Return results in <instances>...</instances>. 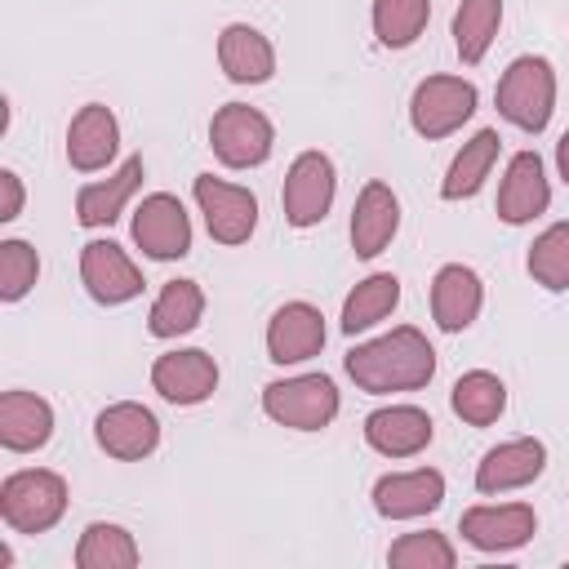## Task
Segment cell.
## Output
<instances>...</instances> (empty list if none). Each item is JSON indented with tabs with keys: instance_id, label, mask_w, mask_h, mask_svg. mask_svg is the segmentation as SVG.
<instances>
[{
	"instance_id": "6da1fadb",
	"label": "cell",
	"mask_w": 569,
	"mask_h": 569,
	"mask_svg": "<svg viewBox=\"0 0 569 569\" xmlns=\"http://www.w3.org/2000/svg\"><path fill=\"white\" fill-rule=\"evenodd\" d=\"M347 378L369 391V396H391V391H418L436 378V347L427 342L422 329L396 325L382 338L356 342L347 351Z\"/></svg>"
},
{
	"instance_id": "4316f807",
	"label": "cell",
	"mask_w": 569,
	"mask_h": 569,
	"mask_svg": "<svg viewBox=\"0 0 569 569\" xmlns=\"http://www.w3.org/2000/svg\"><path fill=\"white\" fill-rule=\"evenodd\" d=\"M400 307V280L391 271H373L365 280H356V289L342 298V333H365L378 320H387Z\"/></svg>"
},
{
	"instance_id": "8fae6325",
	"label": "cell",
	"mask_w": 569,
	"mask_h": 569,
	"mask_svg": "<svg viewBox=\"0 0 569 569\" xmlns=\"http://www.w3.org/2000/svg\"><path fill=\"white\" fill-rule=\"evenodd\" d=\"M80 280H84V293L98 307H124L147 284L142 271L133 267V258L116 240H89L80 249Z\"/></svg>"
},
{
	"instance_id": "ba28073f",
	"label": "cell",
	"mask_w": 569,
	"mask_h": 569,
	"mask_svg": "<svg viewBox=\"0 0 569 569\" xmlns=\"http://www.w3.org/2000/svg\"><path fill=\"white\" fill-rule=\"evenodd\" d=\"M191 196L204 213V227L218 244H244L258 227V196L240 182H227V178H213V173H196L191 182Z\"/></svg>"
},
{
	"instance_id": "277c9868",
	"label": "cell",
	"mask_w": 569,
	"mask_h": 569,
	"mask_svg": "<svg viewBox=\"0 0 569 569\" xmlns=\"http://www.w3.org/2000/svg\"><path fill=\"white\" fill-rule=\"evenodd\" d=\"M338 387L329 373L276 378L262 387V413L289 431H325L338 418Z\"/></svg>"
},
{
	"instance_id": "ffe728a7",
	"label": "cell",
	"mask_w": 569,
	"mask_h": 569,
	"mask_svg": "<svg viewBox=\"0 0 569 569\" xmlns=\"http://www.w3.org/2000/svg\"><path fill=\"white\" fill-rule=\"evenodd\" d=\"M400 231V200L387 182L369 178L351 204V249L356 258H378Z\"/></svg>"
},
{
	"instance_id": "e0dca14e",
	"label": "cell",
	"mask_w": 569,
	"mask_h": 569,
	"mask_svg": "<svg viewBox=\"0 0 569 569\" xmlns=\"http://www.w3.org/2000/svg\"><path fill=\"white\" fill-rule=\"evenodd\" d=\"M431 436H436V422L418 405H382L365 418V440L382 458H413L431 445Z\"/></svg>"
},
{
	"instance_id": "83f0119b",
	"label": "cell",
	"mask_w": 569,
	"mask_h": 569,
	"mask_svg": "<svg viewBox=\"0 0 569 569\" xmlns=\"http://www.w3.org/2000/svg\"><path fill=\"white\" fill-rule=\"evenodd\" d=\"M449 409H453L467 427H493V422L502 418V409H507V387H502L498 373L471 369V373H462V378L453 382Z\"/></svg>"
},
{
	"instance_id": "d6a6232c",
	"label": "cell",
	"mask_w": 569,
	"mask_h": 569,
	"mask_svg": "<svg viewBox=\"0 0 569 569\" xmlns=\"http://www.w3.org/2000/svg\"><path fill=\"white\" fill-rule=\"evenodd\" d=\"M387 565L396 569H453L458 565V551L445 533L436 529H418V533H400L387 551Z\"/></svg>"
},
{
	"instance_id": "836d02e7",
	"label": "cell",
	"mask_w": 569,
	"mask_h": 569,
	"mask_svg": "<svg viewBox=\"0 0 569 569\" xmlns=\"http://www.w3.org/2000/svg\"><path fill=\"white\" fill-rule=\"evenodd\" d=\"M36 280H40V253L18 236L0 240V302L27 298L36 289Z\"/></svg>"
},
{
	"instance_id": "5bb4252c",
	"label": "cell",
	"mask_w": 569,
	"mask_h": 569,
	"mask_svg": "<svg viewBox=\"0 0 569 569\" xmlns=\"http://www.w3.org/2000/svg\"><path fill=\"white\" fill-rule=\"evenodd\" d=\"M445 502V476L436 467L387 471L373 485V511L382 520H418Z\"/></svg>"
},
{
	"instance_id": "8992f818",
	"label": "cell",
	"mask_w": 569,
	"mask_h": 569,
	"mask_svg": "<svg viewBox=\"0 0 569 569\" xmlns=\"http://www.w3.org/2000/svg\"><path fill=\"white\" fill-rule=\"evenodd\" d=\"M471 116H476V84L462 76H427L409 98V124L427 142L458 133Z\"/></svg>"
},
{
	"instance_id": "52a82bcc",
	"label": "cell",
	"mask_w": 569,
	"mask_h": 569,
	"mask_svg": "<svg viewBox=\"0 0 569 569\" xmlns=\"http://www.w3.org/2000/svg\"><path fill=\"white\" fill-rule=\"evenodd\" d=\"M333 196H338V169L325 151H302L289 173H284V187H280V209H284V222L307 231L316 222H325V213L333 209Z\"/></svg>"
},
{
	"instance_id": "9a60e30c",
	"label": "cell",
	"mask_w": 569,
	"mask_h": 569,
	"mask_svg": "<svg viewBox=\"0 0 569 569\" xmlns=\"http://www.w3.org/2000/svg\"><path fill=\"white\" fill-rule=\"evenodd\" d=\"M547 204H551V182H547L542 156L538 151H516L507 160L502 182H498V218L511 222V227H525L538 213H547Z\"/></svg>"
},
{
	"instance_id": "4fadbf2b",
	"label": "cell",
	"mask_w": 569,
	"mask_h": 569,
	"mask_svg": "<svg viewBox=\"0 0 569 569\" xmlns=\"http://www.w3.org/2000/svg\"><path fill=\"white\" fill-rule=\"evenodd\" d=\"M151 387L160 391V400L187 409V405H204L218 391V360L200 347H178L156 356L151 365Z\"/></svg>"
},
{
	"instance_id": "cb8c5ba5",
	"label": "cell",
	"mask_w": 569,
	"mask_h": 569,
	"mask_svg": "<svg viewBox=\"0 0 569 569\" xmlns=\"http://www.w3.org/2000/svg\"><path fill=\"white\" fill-rule=\"evenodd\" d=\"M53 436V409L36 391H4L0 396V445L9 453H36Z\"/></svg>"
},
{
	"instance_id": "9c48e42d",
	"label": "cell",
	"mask_w": 569,
	"mask_h": 569,
	"mask_svg": "<svg viewBox=\"0 0 569 569\" xmlns=\"http://www.w3.org/2000/svg\"><path fill=\"white\" fill-rule=\"evenodd\" d=\"M129 231H133V244L147 258H156V262H173V258H187L191 253V218H187L182 200L169 196V191L147 196L133 209Z\"/></svg>"
},
{
	"instance_id": "1f68e13d",
	"label": "cell",
	"mask_w": 569,
	"mask_h": 569,
	"mask_svg": "<svg viewBox=\"0 0 569 569\" xmlns=\"http://www.w3.org/2000/svg\"><path fill=\"white\" fill-rule=\"evenodd\" d=\"M533 284H542L547 293H565L569 289V222H551L525 258Z\"/></svg>"
},
{
	"instance_id": "30bf717a",
	"label": "cell",
	"mask_w": 569,
	"mask_h": 569,
	"mask_svg": "<svg viewBox=\"0 0 569 569\" xmlns=\"http://www.w3.org/2000/svg\"><path fill=\"white\" fill-rule=\"evenodd\" d=\"M458 529H462V538L476 551L502 556V551L525 547L538 533V516H533L529 502H480V507H467L462 511Z\"/></svg>"
},
{
	"instance_id": "484cf974",
	"label": "cell",
	"mask_w": 569,
	"mask_h": 569,
	"mask_svg": "<svg viewBox=\"0 0 569 569\" xmlns=\"http://www.w3.org/2000/svg\"><path fill=\"white\" fill-rule=\"evenodd\" d=\"M200 316H204V289L196 280H169L156 293L151 311H147V333L160 338V342H169V338L191 333L200 325Z\"/></svg>"
},
{
	"instance_id": "f1b7e54d",
	"label": "cell",
	"mask_w": 569,
	"mask_h": 569,
	"mask_svg": "<svg viewBox=\"0 0 569 569\" xmlns=\"http://www.w3.org/2000/svg\"><path fill=\"white\" fill-rule=\"evenodd\" d=\"M138 560H142V551H138L133 533L111 520L84 525V533L76 542V569H133Z\"/></svg>"
},
{
	"instance_id": "7a4b0ae2",
	"label": "cell",
	"mask_w": 569,
	"mask_h": 569,
	"mask_svg": "<svg viewBox=\"0 0 569 569\" xmlns=\"http://www.w3.org/2000/svg\"><path fill=\"white\" fill-rule=\"evenodd\" d=\"M498 116L525 133H542L556 111V71L538 53H520L507 62L498 89H493Z\"/></svg>"
},
{
	"instance_id": "3957f363",
	"label": "cell",
	"mask_w": 569,
	"mask_h": 569,
	"mask_svg": "<svg viewBox=\"0 0 569 569\" xmlns=\"http://www.w3.org/2000/svg\"><path fill=\"white\" fill-rule=\"evenodd\" d=\"M67 511V480L44 467H22L0 480V520L13 533H49Z\"/></svg>"
},
{
	"instance_id": "d6986e66",
	"label": "cell",
	"mask_w": 569,
	"mask_h": 569,
	"mask_svg": "<svg viewBox=\"0 0 569 569\" xmlns=\"http://www.w3.org/2000/svg\"><path fill=\"white\" fill-rule=\"evenodd\" d=\"M116 151H120L116 111L102 107V102H84L67 124V160H71V169L98 173V169H107L116 160Z\"/></svg>"
},
{
	"instance_id": "ac0fdd59",
	"label": "cell",
	"mask_w": 569,
	"mask_h": 569,
	"mask_svg": "<svg viewBox=\"0 0 569 569\" xmlns=\"http://www.w3.org/2000/svg\"><path fill=\"white\" fill-rule=\"evenodd\" d=\"M325 347V316L311 302H284L267 320V360L276 365H302L320 356Z\"/></svg>"
},
{
	"instance_id": "603a6c76",
	"label": "cell",
	"mask_w": 569,
	"mask_h": 569,
	"mask_svg": "<svg viewBox=\"0 0 569 569\" xmlns=\"http://www.w3.org/2000/svg\"><path fill=\"white\" fill-rule=\"evenodd\" d=\"M142 156H129L116 173H107L102 182H84L80 191H76V222L80 227H111L120 213H124V204L133 200V191L142 187Z\"/></svg>"
},
{
	"instance_id": "d590c367",
	"label": "cell",
	"mask_w": 569,
	"mask_h": 569,
	"mask_svg": "<svg viewBox=\"0 0 569 569\" xmlns=\"http://www.w3.org/2000/svg\"><path fill=\"white\" fill-rule=\"evenodd\" d=\"M556 169H560V178L569 182V129H565L560 142H556Z\"/></svg>"
},
{
	"instance_id": "2e32d148",
	"label": "cell",
	"mask_w": 569,
	"mask_h": 569,
	"mask_svg": "<svg viewBox=\"0 0 569 569\" xmlns=\"http://www.w3.org/2000/svg\"><path fill=\"white\" fill-rule=\"evenodd\" d=\"M542 467H547V445L533 436H516V440L493 445L476 462V489L480 493H511V489L533 485L542 476Z\"/></svg>"
},
{
	"instance_id": "e575fe53",
	"label": "cell",
	"mask_w": 569,
	"mask_h": 569,
	"mask_svg": "<svg viewBox=\"0 0 569 569\" xmlns=\"http://www.w3.org/2000/svg\"><path fill=\"white\" fill-rule=\"evenodd\" d=\"M27 204V191H22V178L13 169H0V222H13Z\"/></svg>"
},
{
	"instance_id": "d4e9b609",
	"label": "cell",
	"mask_w": 569,
	"mask_h": 569,
	"mask_svg": "<svg viewBox=\"0 0 569 569\" xmlns=\"http://www.w3.org/2000/svg\"><path fill=\"white\" fill-rule=\"evenodd\" d=\"M498 151H502L498 129H476L471 142H462V151L449 160V173H445V182H440V196H445V200H471V196L485 187V178L493 173Z\"/></svg>"
},
{
	"instance_id": "44dd1931",
	"label": "cell",
	"mask_w": 569,
	"mask_h": 569,
	"mask_svg": "<svg viewBox=\"0 0 569 569\" xmlns=\"http://www.w3.org/2000/svg\"><path fill=\"white\" fill-rule=\"evenodd\" d=\"M485 307V284L467 262H445L431 276V316L445 333H462L476 325Z\"/></svg>"
},
{
	"instance_id": "4dcf8cb0",
	"label": "cell",
	"mask_w": 569,
	"mask_h": 569,
	"mask_svg": "<svg viewBox=\"0 0 569 569\" xmlns=\"http://www.w3.org/2000/svg\"><path fill=\"white\" fill-rule=\"evenodd\" d=\"M431 18V0H373V36L382 49H409Z\"/></svg>"
},
{
	"instance_id": "7402d4cb",
	"label": "cell",
	"mask_w": 569,
	"mask_h": 569,
	"mask_svg": "<svg viewBox=\"0 0 569 569\" xmlns=\"http://www.w3.org/2000/svg\"><path fill=\"white\" fill-rule=\"evenodd\" d=\"M218 67L231 84H267L276 76V49L258 27L231 22L218 36Z\"/></svg>"
},
{
	"instance_id": "5b68a950",
	"label": "cell",
	"mask_w": 569,
	"mask_h": 569,
	"mask_svg": "<svg viewBox=\"0 0 569 569\" xmlns=\"http://www.w3.org/2000/svg\"><path fill=\"white\" fill-rule=\"evenodd\" d=\"M209 147H213L218 164H227V169H258V164H267V156L276 147V129L258 107L227 102L209 120Z\"/></svg>"
},
{
	"instance_id": "f546056e",
	"label": "cell",
	"mask_w": 569,
	"mask_h": 569,
	"mask_svg": "<svg viewBox=\"0 0 569 569\" xmlns=\"http://www.w3.org/2000/svg\"><path fill=\"white\" fill-rule=\"evenodd\" d=\"M498 27H502V0H458V9H453V49H458V58L467 67H476L489 53Z\"/></svg>"
},
{
	"instance_id": "7c38bea8",
	"label": "cell",
	"mask_w": 569,
	"mask_h": 569,
	"mask_svg": "<svg viewBox=\"0 0 569 569\" xmlns=\"http://www.w3.org/2000/svg\"><path fill=\"white\" fill-rule=\"evenodd\" d=\"M93 440L107 458H120V462H142L156 453L160 445V422L147 405L138 400H116L107 405L98 418H93Z\"/></svg>"
}]
</instances>
